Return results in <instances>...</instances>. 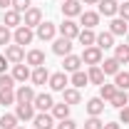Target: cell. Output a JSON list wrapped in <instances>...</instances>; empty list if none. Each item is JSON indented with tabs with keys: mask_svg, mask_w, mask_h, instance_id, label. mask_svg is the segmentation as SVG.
<instances>
[{
	"mask_svg": "<svg viewBox=\"0 0 129 129\" xmlns=\"http://www.w3.org/2000/svg\"><path fill=\"white\" fill-rule=\"evenodd\" d=\"M13 40H15V45H30L32 40H35V32H32V27H27V25H20V27H15V32H13Z\"/></svg>",
	"mask_w": 129,
	"mask_h": 129,
	"instance_id": "obj_1",
	"label": "cell"
},
{
	"mask_svg": "<svg viewBox=\"0 0 129 129\" xmlns=\"http://www.w3.org/2000/svg\"><path fill=\"white\" fill-rule=\"evenodd\" d=\"M82 62L89 64V67L99 64V62H102V50L97 47V45H92V47H84V52H82Z\"/></svg>",
	"mask_w": 129,
	"mask_h": 129,
	"instance_id": "obj_2",
	"label": "cell"
},
{
	"mask_svg": "<svg viewBox=\"0 0 129 129\" xmlns=\"http://www.w3.org/2000/svg\"><path fill=\"white\" fill-rule=\"evenodd\" d=\"M32 99H35V89L30 84H22V87L15 89V102L17 104H32Z\"/></svg>",
	"mask_w": 129,
	"mask_h": 129,
	"instance_id": "obj_3",
	"label": "cell"
},
{
	"mask_svg": "<svg viewBox=\"0 0 129 129\" xmlns=\"http://www.w3.org/2000/svg\"><path fill=\"white\" fill-rule=\"evenodd\" d=\"M60 35H62V37H67V40H75V37L80 35V25H77L72 17H67L62 25H60Z\"/></svg>",
	"mask_w": 129,
	"mask_h": 129,
	"instance_id": "obj_4",
	"label": "cell"
},
{
	"mask_svg": "<svg viewBox=\"0 0 129 129\" xmlns=\"http://www.w3.org/2000/svg\"><path fill=\"white\" fill-rule=\"evenodd\" d=\"M52 52L60 55V57L72 55V40H67V37H57V40L52 42Z\"/></svg>",
	"mask_w": 129,
	"mask_h": 129,
	"instance_id": "obj_5",
	"label": "cell"
},
{
	"mask_svg": "<svg viewBox=\"0 0 129 129\" xmlns=\"http://www.w3.org/2000/svg\"><path fill=\"white\" fill-rule=\"evenodd\" d=\"M55 32H57V27L52 25V22H40L37 25V40H42V42H47V40H55Z\"/></svg>",
	"mask_w": 129,
	"mask_h": 129,
	"instance_id": "obj_6",
	"label": "cell"
},
{
	"mask_svg": "<svg viewBox=\"0 0 129 129\" xmlns=\"http://www.w3.org/2000/svg\"><path fill=\"white\" fill-rule=\"evenodd\" d=\"M67 84H70V77H67L64 72H55V75H50V87H52L55 92H64Z\"/></svg>",
	"mask_w": 129,
	"mask_h": 129,
	"instance_id": "obj_7",
	"label": "cell"
},
{
	"mask_svg": "<svg viewBox=\"0 0 129 129\" xmlns=\"http://www.w3.org/2000/svg\"><path fill=\"white\" fill-rule=\"evenodd\" d=\"M5 57H8V62L20 64L22 60H25V50H22V45H8V50H5Z\"/></svg>",
	"mask_w": 129,
	"mask_h": 129,
	"instance_id": "obj_8",
	"label": "cell"
},
{
	"mask_svg": "<svg viewBox=\"0 0 129 129\" xmlns=\"http://www.w3.org/2000/svg\"><path fill=\"white\" fill-rule=\"evenodd\" d=\"M32 107H35V109H40V112H47V109L55 107V99H52V94H35Z\"/></svg>",
	"mask_w": 129,
	"mask_h": 129,
	"instance_id": "obj_9",
	"label": "cell"
},
{
	"mask_svg": "<svg viewBox=\"0 0 129 129\" xmlns=\"http://www.w3.org/2000/svg\"><path fill=\"white\" fill-rule=\"evenodd\" d=\"M35 129H52L55 127V117L47 112H40V114H35Z\"/></svg>",
	"mask_w": 129,
	"mask_h": 129,
	"instance_id": "obj_10",
	"label": "cell"
},
{
	"mask_svg": "<svg viewBox=\"0 0 129 129\" xmlns=\"http://www.w3.org/2000/svg\"><path fill=\"white\" fill-rule=\"evenodd\" d=\"M3 25H8V27H20L22 25V15L13 10V8H8L5 10V17H3Z\"/></svg>",
	"mask_w": 129,
	"mask_h": 129,
	"instance_id": "obj_11",
	"label": "cell"
},
{
	"mask_svg": "<svg viewBox=\"0 0 129 129\" xmlns=\"http://www.w3.org/2000/svg\"><path fill=\"white\" fill-rule=\"evenodd\" d=\"M62 15L64 17H77V15H82V5L77 3V0H64V3H62Z\"/></svg>",
	"mask_w": 129,
	"mask_h": 129,
	"instance_id": "obj_12",
	"label": "cell"
},
{
	"mask_svg": "<svg viewBox=\"0 0 129 129\" xmlns=\"http://www.w3.org/2000/svg\"><path fill=\"white\" fill-rule=\"evenodd\" d=\"M80 20H82V25H84L87 30H94L97 25H99V13H92V10H82Z\"/></svg>",
	"mask_w": 129,
	"mask_h": 129,
	"instance_id": "obj_13",
	"label": "cell"
},
{
	"mask_svg": "<svg viewBox=\"0 0 129 129\" xmlns=\"http://www.w3.org/2000/svg\"><path fill=\"white\" fill-rule=\"evenodd\" d=\"M97 5H99V15H107V17L117 15V10H119V3L117 0H99Z\"/></svg>",
	"mask_w": 129,
	"mask_h": 129,
	"instance_id": "obj_14",
	"label": "cell"
},
{
	"mask_svg": "<svg viewBox=\"0 0 129 129\" xmlns=\"http://www.w3.org/2000/svg\"><path fill=\"white\" fill-rule=\"evenodd\" d=\"M42 22V13H40V8H30L27 13H25V22L22 25H27V27H37Z\"/></svg>",
	"mask_w": 129,
	"mask_h": 129,
	"instance_id": "obj_15",
	"label": "cell"
},
{
	"mask_svg": "<svg viewBox=\"0 0 129 129\" xmlns=\"http://www.w3.org/2000/svg\"><path fill=\"white\" fill-rule=\"evenodd\" d=\"M30 80H32V84H45V82H50L47 67H45V64H42V67H35L32 75H30Z\"/></svg>",
	"mask_w": 129,
	"mask_h": 129,
	"instance_id": "obj_16",
	"label": "cell"
},
{
	"mask_svg": "<svg viewBox=\"0 0 129 129\" xmlns=\"http://www.w3.org/2000/svg\"><path fill=\"white\" fill-rule=\"evenodd\" d=\"M119 60H117V57H107V60H102V62H99V67H102V72H104V75H117V72H119Z\"/></svg>",
	"mask_w": 129,
	"mask_h": 129,
	"instance_id": "obj_17",
	"label": "cell"
},
{
	"mask_svg": "<svg viewBox=\"0 0 129 129\" xmlns=\"http://www.w3.org/2000/svg\"><path fill=\"white\" fill-rule=\"evenodd\" d=\"M15 117L22 119V122L35 119V107H32V104H17V107H15Z\"/></svg>",
	"mask_w": 129,
	"mask_h": 129,
	"instance_id": "obj_18",
	"label": "cell"
},
{
	"mask_svg": "<svg viewBox=\"0 0 129 129\" xmlns=\"http://www.w3.org/2000/svg\"><path fill=\"white\" fill-rule=\"evenodd\" d=\"M94 45H97L99 50H109V47H114V35H112L109 30H107V32H99Z\"/></svg>",
	"mask_w": 129,
	"mask_h": 129,
	"instance_id": "obj_19",
	"label": "cell"
},
{
	"mask_svg": "<svg viewBox=\"0 0 129 129\" xmlns=\"http://www.w3.org/2000/svg\"><path fill=\"white\" fill-rule=\"evenodd\" d=\"M30 67H27V64H15V67H13V77H15V82H22V84H25V80H30Z\"/></svg>",
	"mask_w": 129,
	"mask_h": 129,
	"instance_id": "obj_20",
	"label": "cell"
},
{
	"mask_svg": "<svg viewBox=\"0 0 129 129\" xmlns=\"http://www.w3.org/2000/svg\"><path fill=\"white\" fill-rule=\"evenodd\" d=\"M87 112H89V117H99V114L104 112V99L92 97V99L87 102Z\"/></svg>",
	"mask_w": 129,
	"mask_h": 129,
	"instance_id": "obj_21",
	"label": "cell"
},
{
	"mask_svg": "<svg viewBox=\"0 0 129 129\" xmlns=\"http://www.w3.org/2000/svg\"><path fill=\"white\" fill-rule=\"evenodd\" d=\"M127 30H129V25H127V20H122V17H114L109 22V32L112 35H127Z\"/></svg>",
	"mask_w": 129,
	"mask_h": 129,
	"instance_id": "obj_22",
	"label": "cell"
},
{
	"mask_svg": "<svg viewBox=\"0 0 129 129\" xmlns=\"http://www.w3.org/2000/svg\"><path fill=\"white\" fill-rule=\"evenodd\" d=\"M77 40H80V45H84V47H92L97 42V35H94V30H80V35H77Z\"/></svg>",
	"mask_w": 129,
	"mask_h": 129,
	"instance_id": "obj_23",
	"label": "cell"
},
{
	"mask_svg": "<svg viewBox=\"0 0 129 129\" xmlns=\"http://www.w3.org/2000/svg\"><path fill=\"white\" fill-rule=\"evenodd\" d=\"M27 64L42 67V64H45V52H42V50H30V52H27Z\"/></svg>",
	"mask_w": 129,
	"mask_h": 129,
	"instance_id": "obj_24",
	"label": "cell"
},
{
	"mask_svg": "<svg viewBox=\"0 0 129 129\" xmlns=\"http://www.w3.org/2000/svg\"><path fill=\"white\" fill-rule=\"evenodd\" d=\"M109 104H112V107H117V109H122L124 104H129V94L124 92V89H117V92H114V97L109 99Z\"/></svg>",
	"mask_w": 129,
	"mask_h": 129,
	"instance_id": "obj_25",
	"label": "cell"
},
{
	"mask_svg": "<svg viewBox=\"0 0 129 129\" xmlns=\"http://www.w3.org/2000/svg\"><path fill=\"white\" fill-rule=\"evenodd\" d=\"M80 89H75V87H67L62 92V102H67V104H80Z\"/></svg>",
	"mask_w": 129,
	"mask_h": 129,
	"instance_id": "obj_26",
	"label": "cell"
},
{
	"mask_svg": "<svg viewBox=\"0 0 129 129\" xmlns=\"http://www.w3.org/2000/svg\"><path fill=\"white\" fill-rule=\"evenodd\" d=\"M87 77H89V82H92V84H104V72H102V67H99V64L89 67Z\"/></svg>",
	"mask_w": 129,
	"mask_h": 129,
	"instance_id": "obj_27",
	"label": "cell"
},
{
	"mask_svg": "<svg viewBox=\"0 0 129 129\" xmlns=\"http://www.w3.org/2000/svg\"><path fill=\"white\" fill-rule=\"evenodd\" d=\"M70 82L75 84V89H80V87H87V82H89V77H87V72H82V70H77V72H72V77H70Z\"/></svg>",
	"mask_w": 129,
	"mask_h": 129,
	"instance_id": "obj_28",
	"label": "cell"
},
{
	"mask_svg": "<svg viewBox=\"0 0 129 129\" xmlns=\"http://www.w3.org/2000/svg\"><path fill=\"white\" fill-rule=\"evenodd\" d=\"M82 64V57H77V55H67L64 57V72H77Z\"/></svg>",
	"mask_w": 129,
	"mask_h": 129,
	"instance_id": "obj_29",
	"label": "cell"
},
{
	"mask_svg": "<svg viewBox=\"0 0 129 129\" xmlns=\"http://www.w3.org/2000/svg\"><path fill=\"white\" fill-rule=\"evenodd\" d=\"M114 87L127 92V89H129V72H122V70H119V72L114 75Z\"/></svg>",
	"mask_w": 129,
	"mask_h": 129,
	"instance_id": "obj_30",
	"label": "cell"
},
{
	"mask_svg": "<svg viewBox=\"0 0 129 129\" xmlns=\"http://www.w3.org/2000/svg\"><path fill=\"white\" fill-rule=\"evenodd\" d=\"M52 117H55V119H67V117H70V104H67V102L55 104V107H52Z\"/></svg>",
	"mask_w": 129,
	"mask_h": 129,
	"instance_id": "obj_31",
	"label": "cell"
},
{
	"mask_svg": "<svg viewBox=\"0 0 129 129\" xmlns=\"http://www.w3.org/2000/svg\"><path fill=\"white\" fill-rule=\"evenodd\" d=\"M114 92H117V87H114V84H107V82H104V84H99V99L109 102V99L114 97Z\"/></svg>",
	"mask_w": 129,
	"mask_h": 129,
	"instance_id": "obj_32",
	"label": "cell"
},
{
	"mask_svg": "<svg viewBox=\"0 0 129 129\" xmlns=\"http://www.w3.org/2000/svg\"><path fill=\"white\" fill-rule=\"evenodd\" d=\"M0 129H17V117L15 114H3L0 117Z\"/></svg>",
	"mask_w": 129,
	"mask_h": 129,
	"instance_id": "obj_33",
	"label": "cell"
},
{
	"mask_svg": "<svg viewBox=\"0 0 129 129\" xmlns=\"http://www.w3.org/2000/svg\"><path fill=\"white\" fill-rule=\"evenodd\" d=\"M114 57L119 62H129V45H117L114 47Z\"/></svg>",
	"mask_w": 129,
	"mask_h": 129,
	"instance_id": "obj_34",
	"label": "cell"
},
{
	"mask_svg": "<svg viewBox=\"0 0 129 129\" xmlns=\"http://www.w3.org/2000/svg\"><path fill=\"white\" fill-rule=\"evenodd\" d=\"M0 104H15V92L13 89H0Z\"/></svg>",
	"mask_w": 129,
	"mask_h": 129,
	"instance_id": "obj_35",
	"label": "cell"
},
{
	"mask_svg": "<svg viewBox=\"0 0 129 129\" xmlns=\"http://www.w3.org/2000/svg\"><path fill=\"white\" fill-rule=\"evenodd\" d=\"M10 8L17 10V13L22 15V13H27V10H30V0H13V5H10Z\"/></svg>",
	"mask_w": 129,
	"mask_h": 129,
	"instance_id": "obj_36",
	"label": "cell"
},
{
	"mask_svg": "<svg viewBox=\"0 0 129 129\" xmlns=\"http://www.w3.org/2000/svg\"><path fill=\"white\" fill-rule=\"evenodd\" d=\"M10 40H13V32L8 25H0V45H10Z\"/></svg>",
	"mask_w": 129,
	"mask_h": 129,
	"instance_id": "obj_37",
	"label": "cell"
},
{
	"mask_svg": "<svg viewBox=\"0 0 129 129\" xmlns=\"http://www.w3.org/2000/svg\"><path fill=\"white\" fill-rule=\"evenodd\" d=\"M13 87H15L13 75H0V89H13Z\"/></svg>",
	"mask_w": 129,
	"mask_h": 129,
	"instance_id": "obj_38",
	"label": "cell"
},
{
	"mask_svg": "<svg viewBox=\"0 0 129 129\" xmlns=\"http://www.w3.org/2000/svg\"><path fill=\"white\" fill-rule=\"evenodd\" d=\"M104 124L99 122V117H89L87 122H84V129H102Z\"/></svg>",
	"mask_w": 129,
	"mask_h": 129,
	"instance_id": "obj_39",
	"label": "cell"
},
{
	"mask_svg": "<svg viewBox=\"0 0 129 129\" xmlns=\"http://www.w3.org/2000/svg\"><path fill=\"white\" fill-rule=\"evenodd\" d=\"M117 13H119L122 20H127V22H129V0H124V3L119 5V10H117Z\"/></svg>",
	"mask_w": 129,
	"mask_h": 129,
	"instance_id": "obj_40",
	"label": "cell"
},
{
	"mask_svg": "<svg viewBox=\"0 0 129 129\" xmlns=\"http://www.w3.org/2000/svg\"><path fill=\"white\" fill-rule=\"evenodd\" d=\"M57 129H77V124L67 117V119H60V124H57Z\"/></svg>",
	"mask_w": 129,
	"mask_h": 129,
	"instance_id": "obj_41",
	"label": "cell"
},
{
	"mask_svg": "<svg viewBox=\"0 0 129 129\" xmlns=\"http://www.w3.org/2000/svg\"><path fill=\"white\" fill-rule=\"evenodd\" d=\"M119 122L122 124H129V107H122L119 109Z\"/></svg>",
	"mask_w": 129,
	"mask_h": 129,
	"instance_id": "obj_42",
	"label": "cell"
},
{
	"mask_svg": "<svg viewBox=\"0 0 129 129\" xmlns=\"http://www.w3.org/2000/svg\"><path fill=\"white\" fill-rule=\"evenodd\" d=\"M5 67H8V57L0 55V75H5Z\"/></svg>",
	"mask_w": 129,
	"mask_h": 129,
	"instance_id": "obj_43",
	"label": "cell"
},
{
	"mask_svg": "<svg viewBox=\"0 0 129 129\" xmlns=\"http://www.w3.org/2000/svg\"><path fill=\"white\" fill-rule=\"evenodd\" d=\"M102 129H119V122H107Z\"/></svg>",
	"mask_w": 129,
	"mask_h": 129,
	"instance_id": "obj_44",
	"label": "cell"
},
{
	"mask_svg": "<svg viewBox=\"0 0 129 129\" xmlns=\"http://www.w3.org/2000/svg\"><path fill=\"white\" fill-rule=\"evenodd\" d=\"M10 5H13V0H0V8H3V10H5V8H10Z\"/></svg>",
	"mask_w": 129,
	"mask_h": 129,
	"instance_id": "obj_45",
	"label": "cell"
},
{
	"mask_svg": "<svg viewBox=\"0 0 129 129\" xmlns=\"http://www.w3.org/2000/svg\"><path fill=\"white\" fill-rule=\"evenodd\" d=\"M82 3H87V5H97L99 0H82Z\"/></svg>",
	"mask_w": 129,
	"mask_h": 129,
	"instance_id": "obj_46",
	"label": "cell"
},
{
	"mask_svg": "<svg viewBox=\"0 0 129 129\" xmlns=\"http://www.w3.org/2000/svg\"><path fill=\"white\" fill-rule=\"evenodd\" d=\"M127 45H129V37H127Z\"/></svg>",
	"mask_w": 129,
	"mask_h": 129,
	"instance_id": "obj_47",
	"label": "cell"
},
{
	"mask_svg": "<svg viewBox=\"0 0 129 129\" xmlns=\"http://www.w3.org/2000/svg\"><path fill=\"white\" fill-rule=\"evenodd\" d=\"M17 129H22V127H17Z\"/></svg>",
	"mask_w": 129,
	"mask_h": 129,
	"instance_id": "obj_48",
	"label": "cell"
},
{
	"mask_svg": "<svg viewBox=\"0 0 129 129\" xmlns=\"http://www.w3.org/2000/svg\"><path fill=\"white\" fill-rule=\"evenodd\" d=\"M127 94H129V92H127Z\"/></svg>",
	"mask_w": 129,
	"mask_h": 129,
	"instance_id": "obj_49",
	"label": "cell"
}]
</instances>
